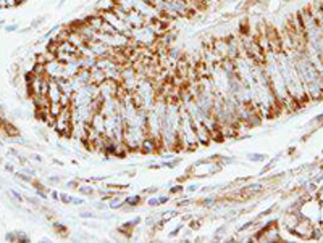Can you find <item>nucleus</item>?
<instances>
[{
	"label": "nucleus",
	"instance_id": "33",
	"mask_svg": "<svg viewBox=\"0 0 323 243\" xmlns=\"http://www.w3.org/2000/svg\"><path fill=\"white\" fill-rule=\"evenodd\" d=\"M65 2H67V0H60V3H58V5H63Z\"/></svg>",
	"mask_w": 323,
	"mask_h": 243
},
{
	"label": "nucleus",
	"instance_id": "28",
	"mask_svg": "<svg viewBox=\"0 0 323 243\" xmlns=\"http://www.w3.org/2000/svg\"><path fill=\"white\" fill-rule=\"evenodd\" d=\"M17 7V0H7V8Z\"/></svg>",
	"mask_w": 323,
	"mask_h": 243
},
{
	"label": "nucleus",
	"instance_id": "12",
	"mask_svg": "<svg viewBox=\"0 0 323 243\" xmlns=\"http://www.w3.org/2000/svg\"><path fill=\"white\" fill-rule=\"evenodd\" d=\"M215 203H217L215 197H207V198H204V200L201 201V205L204 208H210V206H215Z\"/></svg>",
	"mask_w": 323,
	"mask_h": 243
},
{
	"label": "nucleus",
	"instance_id": "4",
	"mask_svg": "<svg viewBox=\"0 0 323 243\" xmlns=\"http://www.w3.org/2000/svg\"><path fill=\"white\" fill-rule=\"evenodd\" d=\"M46 74L51 79H60L63 77V63L55 58V60H51L46 63Z\"/></svg>",
	"mask_w": 323,
	"mask_h": 243
},
{
	"label": "nucleus",
	"instance_id": "3",
	"mask_svg": "<svg viewBox=\"0 0 323 243\" xmlns=\"http://www.w3.org/2000/svg\"><path fill=\"white\" fill-rule=\"evenodd\" d=\"M52 126L60 136H71V106H63L62 113L53 120Z\"/></svg>",
	"mask_w": 323,
	"mask_h": 243
},
{
	"label": "nucleus",
	"instance_id": "25",
	"mask_svg": "<svg viewBox=\"0 0 323 243\" xmlns=\"http://www.w3.org/2000/svg\"><path fill=\"white\" fill-rule=\"evenodd\" d=\"M47 182H51V183H60L62 179H60V177H57V176H51V177L47 179Z\"/></svg>",
	"mask_w": 323,
	"mask_h": 243
},
{
	"label": "nucleus",
	"instance_id": "19",
	"mask_svg": "<svg viewBox=\"0 0 323 243\" xmlns=\"http://www.w3.org/2000/svg\"><path fill=\"white\" fill-rule=\"evenodd\" d=\"M60 201L65 203V205H68V203H71V195H68V193H60Z\"/></svg>",
	"mask_w": 323,
	"mask_h": 243
},
{
	"label": "nucleus",
	"instance_id": "30",
	"mask_svg": "<svg viewBox=\"0 0 323 243\" xmlns=\"http://www.w3.org/2000/svg\"><path fill=\"white\" fill-rule=\"evenodd\" d=\"M157 192V187H151V188H146L144 193H155Z\"/></svg>",
	"mask_w": 323,
	"mask_h": 243
},
{
	"label": "nucleus",
	"instance_id": "5",
	"mask_svg": "<svg viewBox=\"0 0 323 243\" xmlns=\"http://www.w3.org/2000/svg\"><path fill=\"white\" fill-rule=\"evenodd\" d=\"M126 24L129 28H141L144 24H147V18L137 12V10H131L126 15Z\"/></svg>",
	"mask_w": 323,
	"mask_h": 243
},
{
	"label": "nucleus",
	"instance_id": "27",
	"mask_svg": "<svg viewBox=\"0 0 323 243\" xmlns=\"http://www.w3.org/2000/svg\"><path fill=\"white\" fill-rule=\"evenodd\" d=\"M181 230H183V226H180V227H178V229H176V230H173V232H170V237H176L178 234H180V232H181Z\"/></svg>",
	"mask_w": 323,
	"mask_h": 243
},
{
	"label": "nucleus",
	"instance_id": "14",
	"mask_svg": "<svg viewBox=\"0 0 323 243\" xmlns=\"http://www.w3.org/2000/svg\"><path fill=\"white\" fill-rule=\"evenodd\" d=\"M147 205L151 206V208L160 206V201H158V197H149V198H147Z\"/></svg>",
	"mask_w": 323,
	"mask_h": 243
},
{
	"label": "nucleus",
	"instance_id": "20",
	"mask_svg": "<svg viewBox=\"0 0 323 243\" xmlns=\"http://www.w3.org/2000/svg\"><path fill=\"white\" fill-rule=\"evenodd\" d=\"M53 227H55V230L60 232L62 235H67V229H65L63 224H58V222H55V224H53Z\"/></svg>",
	"mask_w": 323,
	"mask_h": 243
},
{
	"label": "nucleus",
	"instance_id": "24",
	"mask_svg": "<svg viewBox=\"0 0 323 243\" xmlns=\"http://www.w3.org/2000/svg\"><path fill=\"white\" fill-rule=\"evenodd\" d=\"M197 188H199V185H196V183H191V185L185 187V190H186L187 193H192V192H196Z\"/></svg>",
	"mask_w": 323,
	"mask_h": 243
},
{
	"label": "nucleus",
	"instance_id": "32",
	"mask_svg": "<svg viewBox=\"0 0 323 243\" xmlns=\"http://www.w3.org/2000/svg\"><path fill=\"white\" fill-rule=\"evenodd\" d=\"M0 8H7V0H0Z\"/></svg>",
	"mask_w": 323,
	"mask_h": 243
},
{
	"label": "nucleus",
	"instance_id": "2",
	"mask_svg": "<svg viewBox=\"0 0 323 243\" xmlns=\"http://www.w3.org/2000/svg\"><path fill=\"white\" fill-rule=\"evenodd\" d=\"M129 39H131L136 46L152 47L153 44L157 42L158 36L153 32V29L149 26V24H144L141 28H133L131 32H129Z\"/></svg>",
	"mask_w": 323,
	"mask_h": 243
},
{
	"label": "nucleus",
	"instance_id": "26",
	"mask_svg": "<svg viewBox=\"0 0 323 243\" xmlns=\"http://www.w3.org/2000/svg\"><path fill=\"white\" fill-rule=\"evenodd\" d=\"M31 160L37 161V163H42V161H44V158H42L41 155H36V153H34V155H31Z\"/></svg>",
	"mask_w": 323,
	"mask_h": 243
},
{
	"label": "nucleus",
	"instance_id": "21",
	"mask_svg": "<svg viewBox=\"0 0 323 243\" xmlns=\"http://www.w3.org/2000/svg\"><path fill=\"white\" fill-rule=\"evenodd\" d=\"M71 205H74V206H81V205H84V198L71 197Z\"/></svg>",
	"mask_w": 323,
	"mask_h": 243
},
{
	"label": "nucleus",
	"instance_id": "29",
	"mask_svg": "<svg viewBox=\"0 0 323 243\" xmlns=\"http://www.w3.org/2000/svg\"><path fill=\"white\" fill-rule=\"evenodd\" d=\"M12 195H13L15 198H17V200H19V201H23V197H21V195H19V193H18V192H15V190H12Z\"/></svg>",
	"mask_w": 323,
	"mask_h": 243
},
{
	"label": "nucleus",
	"instance_id": "7",
	"mask_svg": "<svg viewBox=\"0 0 323 243\" xmlns=\"http://www.w3.org/2000/svg\"><path fill=\"white\" fill-rule=\"evenodd\" d=\"M157 150H160V143H158L155 138H152V137H149V136H146V138L142 140V143H141V148H139V152L141 153H155Z\"/></svg>",
	"mask_w": 323,
	"mask_h": 243
},
{
	"label": "nucleus",
	"instance_id": "13",
	"mask_svg": "<svg viewBox=\"0 0 323 243\" xmlns=\"http://www.w3.org/2000/svg\"><path fill=\"white\" fill-rule=\"evenodd\" d=\"M247 158H249L251 161H254V163H257V161H265V160H267V156H265V155H260V153H249V155H247Z\"/></svg>",
	"mask_w": 323,
	"mask_h": 243
},
{
	"label": "nucleus",
	"instance_id": "22",
	"mask_svg": "<svg viewBox=\"0 0 323 243\" xmlns=\"http://www.w3.org/2000/svg\"><path fill=\"white\" fill-rule=\"evenodd\" d=\"M5 31L7 32H15V31H18V24H5Z\"/></svg>",
	"mask_w": 323,
	"mask_h": 243
},
{
	"label": "nucleus",
	"instance_id": "6",
	"mask_svg": "<svg viewBox=\"0 0 323 243\" xmlns=\"http://www.w3.org/2000/svg\"><path fill=\"white\" fill-rule=\"evenodd\" d=\"M62 89L60 86H58V82L55 81V79H51V87H49V92H47V98L51 103H60L62 100Z\"/></svg>",
	"mask_w": 323,
	"mask_h": 243
},
{
	"label": "nucleus",
	"instance_id": "18",
	"mask_svg": "<svg viewBox=\"0 0 323 243\" xmlns=\"http://www.w3.org/2000/svg\"><path fill=\"white\" fill-rule=\"evenodd\" d=\"M94 208L99 210V211H103V210H107L108 208V203H103V200H101V201H97L96 205H94Z\"/></svg>",
	"mask_w": 323,
	"mask_h": 243
},
{
	"label": "nucleus",
	"instance_id": "17",
	"mask_svg": "<svg viewBox=\"0 0 323 243\" xmlns=\"http://www.w3.org/2000/svg\"><path fill=\"white\" fill-rule=\"evenodd\" d=\"M79 217H81V219H94L96 216H94L91 211H81L79 213Z\"/></svg>",
	"mask_w": 323,
	"mask_h": 243
},
{
	"label": "nucleus",
	"instance_id": "1",
	"mask_svg": "<svg viewBox=\"0 0 323 243\" xmlns=\"http://www.w3.org/2000/svg\"><path fill=\"white\" fill-rule=\"evenodd\" d=\"M276 60H278V66H280V71L283 74V79H285V84H286L289 97L294 102L299 103V106L306 105V103L309 102V97H307V93H306L304 84H302L299 74H297V69L294 66L292 58L288 55L286 52L278 50Z\"/></svg>",
	"mask_w": 323,
	"mask_h": 243
},
{
	"label": "nucleus",
	"instance_id": "10",
	"mask_svg": "<svg viewBox=\"0 0 323 243\" xmlns=\"http://www.w3.org/2000/svg\"><path fill=\"white\" fill-rule=\"evenodd\" d=\"M76 190L81 193L83 197H92L97 193V188L94 185H89V183H79V187L76 188Z\"/></svg>",
	"mask_w": 323,
	"mask_h": 243
},
{
	"label": "nucleus",
	"instance_id": "31",
	"mask_svg": "<svg viewBox=\"0 0 323 243\" xmlns=\"http://www.w3.org/2000/svg\"><path fill=\"white\" fill-rule=\"evenodd\" d=\"M52 198H53V200H60V193H58V192H52Z\"/></svg>",
	"mask_w": 323,
	"mask_h": 243
},
{
	"label": "nucleus",
	"instance_id": "15",
	"mask_svg": "<svg viewBox=\"0 0 323 243\" xmlns=\"http://www.w3.org/2000/svg\"><path fill=\"white\" fill-rule=\"evenodd\" d=\"M185 192V187L183 185H171L170 188V195H178V193H183Z\"/></svg>",
	"mask_w": 323,
	"mask_h": 243
},
{
	"label": "nucleus",
	"instance_id": "11",
	"mask_svg": "<svg viewBox=\"0 0 323 243\" xmlns=\"http://www.w3.org/2000/svg\"><path fill=\"white\" fill-rule=\"evenodd\" d=\"M141 201H142V195H129V197L125 198L126 205L133 206V208H136V206L141 205Z\"/></svg>",
	"mask_w": 323,
	"mask_h": 243
},
{
	"label": "nucleus",
	"instance_id": "9",
	"mask_svg": "<svg viewBox=\"0 0 323 243\" xmlns=\"http://www.w3.org/2000/svg\"><path fill=\"white\" fill-rule=\"evenodd\" d=\"M74 79H76L79 84H83V86H84V84H89V82H91V69L81 68L78 71L76 76H74Z\"/></svg>",
	"mask_w": 323,
	"mask_h": 243
},
{
	"label": "nucleus",
	"instance_id": "8",
	"mask_svg": "<svg viewBox=\"0 0 323 243\" xmlns=\"http://www.w3.org/2000/svg\"><path fill=\"white\" fill-rule=\"evenodd\" d=\"M107 79V74H105V71L103 69H101V68H97V66H94L92 69H91V82L92 84H102L103 81Z\"/></svg>",
	"mask_w": 323,
	"mask_h": 243
},
{
	"label": "nucleus",
	"instance_id": "16",
	"mask_svg": "<svg viewBox=\"0 0 323 243\" xmlns=\"http://www.w3.org/2000/svg\"><path fill=\"white\" fill-rule=\"evenodd\" d=\"M44 21H46V18H44V16H39L37 19H34V23H31V26H29V28H31V29H36V28L41 26V24H42Z\"/></svg>",
	"mask_w": 323,
	"mask_h": 243
},
{
	"label": "nucleus",
	"instance_id": "23",
	"mask_svg": "<svg viewBox=\"0 0 323 243\" xmlns=\"http://www.w3.org/2000/svg\"><path fill=\"white\" fill-rule=\"evenodd\" d=\"M170 198H171V195H160V197H158V201H160V206H162V205H167V203L170 201Z\"/></svg>",
	"mask_w": 323,
	"mask_h": 243
}]
</instances>
